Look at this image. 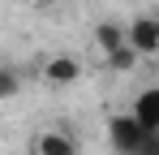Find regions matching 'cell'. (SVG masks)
<instances>
[{
	"mask_svg": "<svg viewBox=\"0 0 159 155\" xmlns=\"http://www.w3.org/2000/svg\"><path fill=\"white\" fill-rule=\"evenodd\" d=\"M129 116L146 129V134H159V86H146V91H138V95H133Z\"/></svg>",
	"mask_w": 159,
	"mask_h": 155,
	"instance_id": "4",
	"label": "cell"
},
{
	"mask_svg": "<svg viewBox=\"0 0 159 155\" xmlns=\"http://www.w3.org/2000/svg\"><path fill=\"white\" fill-rule=\"evenodd\" d=\"M17 91H22V73L13 65H0V99H13Z\"/></svg>",
	"mask_w": 159,
	"mask_h": 155,
	"instance_id": "6",
	"label": "cell"
},
{
	"mask_svg": "<svg viewBox=\"0 0 159 155\" xmlns=\"http://www.w3.org/2000/svg\"><path fill=\"white\" fill-rule=\"evenodd\" d=\"M125 30H129V48L138 56H159V13H138Z\"/></svg>",
	"mask_w": 159,
	"mask_h": 155,
	"instance_id": "1",
	"label": "cell"
},
{
	"mask_svg": "<svg viewBox=\"0 0 159 155\" xmlns=\"http://www.w3.org/2000/svg\"><path fill=\"white\" fill-rule=\"evenodd\" d=\"M39 78H43L48 86H73V82H82V60H78V56H69V52H56V56L43 60Z\"/></svg>",
	"mask_w": 159,
	"mask_h": 155,
	"instance_id": "2",
	"label": "cell"
},
{
	"mask_svg": "<svg viewBox=\"0 0 159 155\" xmlns=\"http://www.w3.org/2000/svg\"><path fill=\"white\" fill-rule=\"evenodd\" d=\"M30 155H78V138L69 134V129H39L34 138H30Z\"/></svg>",
	"mask_w": 159,
	"mask_h": 155,
	"instance_id": "3",
	"label": "cell"
},
{
	"mask_svg": "<svg viewBox=\"0 0 159 155\" xmlns=\"http://www.w3.org/2000/svg\"><path fill=\"white\" fill-rule=\"evenodd\" d=\"M95 48L103 52V60L120 56V52L129 48V30H125L120 22H99V26H95Z\"/></svg>",
	"mask_w": 159,
	"mask_h": 155,
	"instance_id": "5",
	"label": "cell"
}]
</instances>
